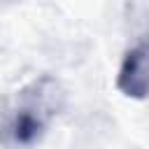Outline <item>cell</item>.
<instances>
[{"label": "cell", "instance_id": "cell-1", "mask_svg": "<svg viewBox=\"0 0 149 149\" xmlns=\"http://www.w3.org/2000/svg\"><path fill=\"white\" fill-rule=\"evenodd\" d=\"M68 102L65 86L51 77L40 74L16 88L0 107V144L5 149H30L61 116Z\"/></svg>", "mask_w": 149, "mask_h": 149}, {"label": "cell", "instance_id": "cell-2", "mask_svg": "<svg viewBox=\"0 0 149 149\" xmlns=\"http://www.w3.org/2000/svg\"><path fill=\"white\" fill-rule=\"evenodd\" d=\"M116 88L130 100L149 98V35L123 54L116 72Z\"/></svg>", "mask_w": 149, "mask_h": 149}]
</instances>
